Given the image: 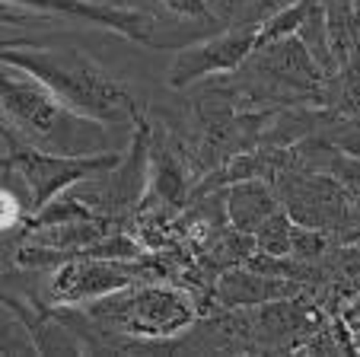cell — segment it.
Here are the masks:
<instances>
[{
  "label": "cell",
  "instance_id": "cell-6",
  "mask_svg": "<svg viewBox=\"0 0 360 357\" xmlns=\"http://www.w3.org/2000/svg\"><path fill=\"white\" fill-rule=\"evenodd\" d=\"M284 211L303 227L335 233L341 239H360V214H357V189L345 185L328 173L284 166L271 175Z\"/></svg>",
  "mask_w": 360,
  "mask_h": 357
},
{
  "label": "cell",
  "instance_id": "cell-7",
  "mask_svg": "<svg viewBox=\"0 0 360 357\" xmlns=\"http://www.w3.org/2000/svg\"><path fill=\"white\" fill-rule=\"evenodd\" d=\"M122 160V154L109 150V154H93V156H68V154H48V150L29 147L26 141L4 128V166L20 173L26 179L29 192H32V208L39 214L48 201H55L61 192L74 189L83 179L112 169Z\"/></svg>",
  "mask_w": 360,
  "mask_h": 357
},
{
  "label": "cell",
  "instance_id": "cell-12",
  "mask_svg": "<svg viewBox=\"0 0 360 357\" xmlns=\"http://www.w3.org/2000/svg\"><path fill=\"white\" fill-rule=\"evenodd\" d=\"M112 4H122V7H137V10H147V13L160 16V20H172V16L163 10V4H160V0H112ZM182 23H185V20H182Z\"/></svg>",
  "mask_w": 360,
  "mask_h": 357
},
{
  "label": "cell",
  "instance_id": "cell-2",
  "mask_svg": "<svg viewBox=\"0 0 360 357\" xmlns=\"http://www.w3.org/2000/svg\"><path fill=\"white\" fill-rule=\"evenodd\" d=\"M0 108H4V128L13 131L29 147L68 156H93L112 150L109 125L74 112L41 80L10 64H4Z\"/></svg>",
  "mask_w": 360,
  "mask_h": 357
},
{
  "label": "cell",
  "instance_id": "cell-8",
  "mask_svg": "<svg viewBox=\"0 0 360 357\" xmlns=\"http://www.w3.org/2000/svg\"><path fill=\"white\" fill-rule=\"evenodd\" d=\"M255 45H259V26H226L214 35H204L176 51L166 70V83L172 89H188L207 77L233 74L245 64Z\"/></svg>",
  "mask_w": 360,
  "mask_h": 357
},
{
  "label": "cell",
  "instance_id": "cell-13",
  "mask_svg": "<svg viewBox=\"0 0 360 357\" xmlns=\"http://www.w3.org/2000/svg\"><path fill=\"white\" fill-rule=\"evenodd\" d=\"M335 144H338L341 150H347V154L360 156V131H345L341 137H335Z\"/></svg>",
  "mask_w": 360,
  "mask_h": 357
},
{
  "label": "cell",
  "instance_id": "cell-3",
  "mask_svg": "<svg viewBox=\"0 0 360 357\" xmlns=\"http://www.w3.org/2000/svg\"><path fill=\"white\" fill-rule=\"evenodd\" d=\"M326 80L328 74L297 32L255 45L243 68L226 77L243 108L322 106Z\"/></svg>",
  "mask_w": 360,
  "mask_h": 357
},
{
  "label": "cell",
  "instance_id": "cell-4",
  "mask_svg": "<svg viewBox=\"0 0 360 357\" xmlns=\"http://www.w3.org/2000/svg\"><path fill=\"white\" fill-rule=\"evenodd\" d=\"M86 316L99 329L128 338L137 351H166V342L195 322V303L179 287L141 281L99 296V303L86 306Z\"/></svg>",
  "mask_w": 360,
  "mask_h": 357
},
{
  "label": "cell",
  "instance_id": "cell-1",
  "mask_svg": "<svg viewBox=\"0 0 360 357\" xmlns=\"http://www.w3.org/2000/svg\"><path fill=\"white\" fill-rule=\"evenodd\" d=\"M0 61L26 70L41 80L64 106L96 118L102 125H137L141 106L124 89L122 80L109 74L80 48H39V45H4Z\"/></svg>",
  "mask_w": 360,
  "mask_h": 357
},
{
  "label": "cell",
  "instance_id": "cell-9",
  "mask_svg": "<svg viewBox=\"0 0 360 357\" xmlns=\"http://www.w3.org/2000/svg\"><path fill=\"white\" fill-rule=\"evenodd\" d=\"M147 281V271L137 268L131 258H96V256H77L51 268L48 277V294L55 303L74 306L89 303L99 296H109L115 290H124L131 284Z\"/></svg>",
  "mask_w": 360,
  "mask_h": 357
},
{
  "label": "cell",
  "instance_id": "cell-11",
  "mask_svg": "<svg viewBox=\"0 0 360 357\" xmlns=\"http://www.w3.org/2000/svg\"><path fill=\"white\" fill-rule=\"evenodd\" d=\"M278 211H284L278 198L271 179H243V182H233L226 192V214L236 233H249L255 236L262 230V223L271 220Z\"/></svg>",
  "mask_w": 360,
  "mask_h": 357
},
{
  "label": "cell",
  "instance_id": "cell-5",
  "mask_svg": "<svg viewBox=\"0 0 360 357\" xmlns=\"http://www.w3.org/2000/svg\"><path fill=\"white\" fill-rule=\"evenodd\" d=\"M35 20H64L80 26H99L124 35L147 48H185L207 35V23L195 20H160L137 7H122L112 0H10Z\"/></svg>",
  "mask_w": 360,
  "mask_h": 357
},
{
  "label": "cell",
  "instance_id": "cell-10",
  "mask_svg": "<svg viewBox=\"0 0 360 357\" xmlns=\"http://www.w3.org/2000/svg\"><path fill=\"white\" fill-rule=\"evenodd\" d=\"M297 284L284 275H259V271H230L217 281L214 296L224 310H243V306H262L274 300H290Z\"/></svg>",
  "mask_w": 360,
  "mask_h": 357
}]
</instances>
